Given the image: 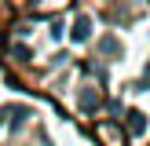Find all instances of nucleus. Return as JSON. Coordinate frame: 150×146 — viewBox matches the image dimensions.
I'll return each mask as SVG.
<instances>
[{"mask_svg":"<svg viewBox=\"0 0 150 146\" xmlns=\"http://www.w3.org/2000/svg\"><path fill=\"white\" fill-rule=\"evenodd\" d=\"M70 36H73V40H88V36H92V18H88V15H77Z\"/></svg>","mask_w":150,"mask_h":146,"instance_id":"1","label":"nucleus"}]
</instances>
